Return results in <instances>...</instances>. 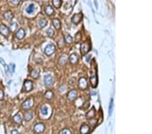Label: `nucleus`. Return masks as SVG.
Listing matches in <instances>:
<instances>
[{"instance_id":"a878e982","label":"nucleus","mask_w":152,"mask_h":134,"mask_svg":"<svg viewBox=\"0 0 152 134\" xmlns=\"http://www.w3.org/2000/svg\"><path fill=\"white\" fill-rule=\"evenodd\" d=\"M18 28V24L16 22H11L10 24V29L12 31H15Z\"/></svg>"},{"instance_id":"423d86ee","label":"nucleus","mask_w":152,"mask_h":134,"mask_svg":"<svg viewBox=\"0 0 152 134\" xmlns=\"http://www.w3.org/2000/svg\"><path fill=\"white\" fill-rule=\"evenodd\" d=\"M79 87L81 89H85L87 88V79L82 77L79 79Z\"/></svg>"},{"instance_id":"f704fd0d","label":"nucleus","mask_w":152,"mask_h":134,"mask_svg":"<svg viewBox=\"0 0 152 134\" xmlns=\"http://www.w3.org/2000/svg\"><path fill=\"white\" fill-rule=\"evenodd\" d=\"M4 98V93L2 89H0V100H2Z\"/></svg>"},{"instance_id":"412c9836","label":"nucleus","mask_w":152,"mask_h":134,"mask_svg":"<svg viewBox=\"0 0 152 134\" xmlns=\"http://www.w3.org/2000/svg\"><path fill=\"white\" fill-rule=\"evenodd\" d=\"M13 119H14V121L16 123H17V124H20L22 123V118L21 117V115L20 114H16L14 118H13Z\"/></svg>"},{"instance_id":"dca6fc26","label":"nucleus","mask_w":152,"mask_h":134,"mask_svg":"<svg viewBox=\"0 0 152 134\" xmlns=\"http://www.w3.org/2000/svg\"><path fill=\"white\" fill-rule=\"evenodd\" d=\"M32 117H33V113H32V111H27L24 114V119L26 121H29L32 119Z\"/></svg>"},{"instance_id":"e433bc0d","label":"nucleus","mask_w":152,"mask_h":134,"mask_svg":"<svg viewBox=\"0 0 152 134\" xmlns=\"http://www.w3.org/2000/svg\"><path fill=\"white\" fill-rule=\"evenodd\" d=\"M11 134H19V133L18 132L17 130L14 129V130H12V132H11Z\"/></svg>"},{"instance_id":"39448f33","label":"nucleus","mask_w":152,"mask_h":134,"mask_svg":"<svg viewBox=\"0 0 152 134\" xmlns=\"http://www.w3.org/2000/svg\"><path fill=\"white\" fill-rule=\"evenodd\" d=\"M34 104V101L32 99H27L22 104V107L24 109H29L32 107Z\"/></svg>"},{"instance_id":"7c9ffc66","label":"nucleus","mask_w":152,"mask_h":134,"mask_svg":"<svg viewBox=\"0 0 152 134\" xmlns=\"http://www.w3.org/2000/svg\"><path fill=\"white\" fill-rule=\"evenodd\" d=\"M47 34L50 37H52L53 36V35H54V31H53V30L51 29H49L47 31Z\"/></svg>"},{"instance_id":"72a5a7b5","label":"nucleus","mask_w":152,"mask_h":134,"mask_svg":"<svg viewBox=\"0 0 152 134\" xmlns=\"http://www.w3.org/2000/svg\"><path fill=\"white\" fill-rule=\"evenodd\" d=\"M14 68H15V64H13V63H11L10 64V67H9V69H10V71L12 72V73H14Z\"/></svg>"},{"instance_id":"f3484780","label":"nucleus","mask_w":152,"mask_h":134,"mask_svg":"<svg viewBox=\"0 0 152 134\" xmlns=\"http://www.w3.org/2000/svg\"><path fill=\"white\" fill-rule=\"evenodd\" d=\"M3 16H4V18L7 20V21H11L13 17H14V15L12 14V12H10V11H8V12H6L4 13V14H3Z\"/></svg>"},{"instance_id":"f03ea898","label":"nucleus","mask_w":152,"mask_h":134,"mask_svg":"<svg viewBox=\"0 0 152 134\" xmlns=\"http://www.w3.org/2000/svg\"><path fill=\"white\" fill-rule=\"evenodd\" d=\"M90 50V44L88 41H85L83 42L81 46V52L82 56L85 55L86 54L89 52Z\"/></svg>"},{"instance_id":"b1692460","label":"nucleus","mask_w":152,"mask_h":134,"mask_svg":"<svg viewBox=\"0 0 152 134\" xmlns=\"http://www.w3.org/2000/svg\"><path fill=\"white\" fill-rule=\"evenodd\" d=\"M53 4L55 8H59L61 5V0H53Z\"/></svg>"},{"instance_id":"c85d7f7f","label":"nucleus","mask_w":152,"mask_h":134,"mask_svg":"<svg viewBox=\"0 0 152 134\" xmlns=\"http://www.w3.org/2000/svg\"><path fill=\"white\" fill-rule=\"evenodd\" d=\"M65 40H66V41L67 42L68 44H71L73 41V38H72V37L71 35H68L65 37Z\"/></svg>"},{"instance_id":"c756f323","label":"nucleus","mask_w":152,"mask_h":134,"mask_svg":"<svg viewBox=\"0 0 152 134\" xmlns=\"http://www.w3.org/2000/svg\"><path fill=\"white\" fill-rule=\"evenodd\" d=\"M60 134H72V132L70 131V129H63V130H61L60 131Z\"/></svg>"},{"instance_id":"a211bd4d","label":"nucleus","mask_w":152,"mask_h":134,"mask_svg":"<svg viewBox=\"0 0 152 134\" xmlns=\"http://www.w3.org/2000/svg\"><path fill=\"white\" fill-rule=\"evenodd\" d=\"M53 25L54 26V27L56 28V29H60V27H61V23H60V21H59L58 19L57 18H55L53 19L52 21Z\"/></svg>"},{"instance_id":"2f4dec72","label":"nucleus","mask_w":152,"mask_h":134,"mask_svg":"<svg viewBox=\"0 0 152 134\" xmlns=\"http://www.w3.org/2000/svg\"><path fill=\"white\" fill-rule=\"evenodd\" d=\"M112 111H113V99H111V102H110V107H109V114H110V116L112 113Z\"/></svg>"},{"instance_id":"4468645a","label":"nucleus","mask_w":152,"mask_h":134,"mask_svg":"<svg viewBox=\"0 0 152 134\" xmlns=\"http://www.w3.org/2000/svg\"><path fill=\"white\" fill-rule=\"evenodd\" d=\"M25 36V32H24V30L22 29H20L16 33V37L18 39H23Z\"/></svg>"},{"instance_id":"4be33fe9","label":"nucleus","mask_w":152,"mask_h":134,"mask_svg":"<svg viewBox=\"0 0 152 134\" xmlns=\"http://www.w3.org/2000/svg\"><path fill=\"white\" fill-rule=\"evenodd\" d=\"M45 13L47 14V15H49V16H51V15H52L53 13H54V10H53V9L51 6H47L45 9Z\"/></svg>"},{"instance_id":"0eeeda50","label":"nucleus","mask_w":152,"mask_h":134,"mask_svg":"<svg viewBox=\"0 0 152 134\" xmlns=\"http://www.w3.org/2000/svg\"><path fill=\"white\" fill-rule=\"evenodd\" d=\"M24 87L25 89V91L27 92H29L32 90L33 88V85H32V82L30 80H26L24 83Z\"/></svg>"},{"instance_id":"5701e85b","label":"nucleus","mask_w":152,"mask_h":134,"mask_svg":"<svg viewBox=\"0 0 152 134\" xmlns=\"http://www.w3.org/2000/svg\"><path fill=\"white\" fill-rule=\"evenodd\" d=\"M26 12L28 14H32L35 11V5L34 4H30L29 6L26 8Z\"/></svg>"},{"instance_id":"ddd939ff","label":"nucleus","mask_w":152,"mask_h":134,"mask_svg":"<svg viewBox=\"0 0 152 134\" xmlns=\"http://www.w3.org/2000/svg\"><path fill=\"white\" fill-rule=\"evenodd\" d=\"M89 127L87 125H82L80 129V134H87L89 131Z\"/></svg>"},{"instance_id":"1a4fd4ad","label":"nucleus","mask_w":152,"mask_h":134,"mask_svg":"<svg viewBox=\"0 0 152 134\" xmlns=\"http://www.w3.org/2000/svg\"><path fill=\"white\" fill-rule=\"evenodd\" d=\"M82 14L81 13H79V14H74L72 18V22H74V24H79L81 20H82Z\"/></svg>"},{"instance_id":"393cba45","label":"nucleus","mask_w":152,"mask_h":134,"mask_svg":"<svg viewBox=\"0 0 152 134\" xmlns=\"http://www.w3.org/2000/svg\"><path fill=\"white\" fill-rule=\"evenodd\" d=\"M47 21L45 19H41L40 21H39V25L41 28L45 27V26L47 25Z\"/></svg>"},{"instance_id":"cd10ccee","label":"nucleus","mask_w":152,"mask_h":134,"mask_svg":"<svg viewBox=\"0 0 152 134\" xmlns=\"http://www.w3.org/2000/svg\"><path fill=\"white\" fill-rule=\"evenodd\" d=\"M53 96V93L51 91H47V92L45 93V97L48 100L52 99Z\"/></svg>"},{"instance_id":"6e6552de","label":"nucleus","mask_w":152,"mask_h":134,"mask_svg":"<svg viewBox=\"0 0 152 134\" xmlns=\"http://www.w3.org/2000/svg\"><path fill=\"white\" fill-rule=\"evenodd\" d=\"M0 33L5 37H8L10 33V30L6 25L1 24L0 25Z\"/></svg>"},{"instance_id":"7ed1b4c3","label":"nucleus","mask_w":152,"mask_h":134,"mask_svg":"<svg viewBox=\"0 0 152 134\" xmlns=\"http://www.w3.org/2000/svg\"><path fill=\"white\" fill-rule=\"evenodd\" d=\"M55 51H56L55 46L53 44H49V45H47V46L45 47L44 52H45L46 55L51 56L55 52Z\"/></svg>"},{"instance_id":"aec40b11","label":"nucleus","mask_w":152,"mask_h":134,"mask_svg":"<svg viewBox=\"0 0 152 134\" xmlns=\"http://www.w3.org/2000/svg\"><path fill=\"white\" fill-rule=\"evenodd\" d=\"M39 74H40V70L39 69H34L30 73V76L34 79H37L39 76Z\"/></svg>"},{"instance_id":"473e14b6","label":"nucleus","mask_w":152,"mask_h":134,"mask_svg":"<svg viewBox=\"0 0 152 134\" xmlns=\"http://www.w3.org/2000/svg\"><path fill=\"white\" fill-rule=\"evenodd\" d=\"M81 35L80 34V33H78L76 35V36H75V42L78 43L81 40Z\"/></svg>"},{"instance_id":"9b49d317","label":"nucleus","mask_w":152,"mask_h":134,"mask_svg":"<svg viewBox=\"0 0 152 134\" xmlns=\"http://www.w3.org/2000/svg\"><path fill=\"white\" fill-rule=\"evenodd\" d=\"M68 62V56L66 54H64L60 56V58H59L58 62L60 65H65Z\"/></svg>"},{"instance_id":"c9c22d12","label":"nucleus","mask_w":152,"mask_h":134,"mask_svg":"<svg viewBox=\"0 0 152 134\" xmlns=\"http://www.w3.org/2000/svg\"><path fill=\"white\" fill-rule=\"evenodd\" d=\"M20 0H10V1L14 5H18V3H20Z\"/></svg>"},{"instance_id":"6ab92c4d","label":"nucleus","mask_w":152,"mask_h":134,"mask_svg":"<svg viewBox=\"0 0 152 134\" xmlns=\"http://www.w3.org/2000/svg\"><path fill=\"white\" fill-rule=\"evenodd\" d=\"M95 109L94 108H92L91 111H89L88 112L87 114H86V117L88 119H92L95 117Z\"/></svg>"},{"instance_id":"f257e3e1","label":"nucleus","mask_w":152,"mask_h":134,"mask_svg":"<svg viewBox=\"0 0 152 134\" xmlns=\"http://www.w3.org/2000/svg\"><path fill=\"white\" fill-rule=\"evenodd\" d=\"M91 79H90V81H91V86L93 88H96L97 85V74H96V68L94 69V72L93 68L91 71Z\"/></svg>"},{"instance_id":"2eb2a0df","label":"nucleus","mask_w":152,"mask_h":134,"mask_svg":"<svg viewBox=\"0 0 152 134\" xmlns=\"http://www.w3.org/2000/svg\"><path fill=\"white\" fill-rule=\"evenodd\" d=\"M79 61V56L76 54H72L70 56V62L72 64H76Z\"/></svg>"},{"instance_id":"9d476101","label":"nucleus","mask_w":152,"mask_h":134,"mask_svg":"<svg viewBox=\"0 0 152 134\" xmlns=\"http://www.w3.org/2000/svg\"><path fill=\"white\" fill-rule=\"evenodd\" d=\"M44 83L46 86L47 87H50V86H51L53 83V81L52 77L50 75H46L44 78Z\"/></svg>"},{"instance_id":"f8f14e48","label":"nucleus","mask_w":152,"mask_h":134,"mask_svg":"<svg viewBox=\"0 0 152 134\" xmlns=\"http://www.w3.org/2000/svg\"><path fill=\"white\" fill-rule=\"evenodd\" d=\"M77 97V91L76 90H71L68 93V98L70 100H74Z\"/></svg>"},{"instance_id":"20e7f679","label":"nucleus","mask_w":152,"mask_h":134,"mask_svg":"<svg viewBox=\"0 0 152 134\" xmlns=\"http://www.w3.org/2000/svg\"><path fill=\"white\" fill-rule=\"evenodd\" d=\"M45 125L43 123H37L36 124L34 127V131H35V133L37 134H41L43 133L45 130Z\"/></svg>"},{"instance_id":"bb28decb","label":"nucleus","mask_w":152,"mask_h":134,"mask_svg":"<svg viewBox=\"0 0 152 134\" xmlns=\"http://www.w3.org/2000/svg\"><path fill=\"white\" fill-rule=\"evenodd\" d=\"M41 112L43 115H47V114H48V108L46 106H43L41 107Z\"/></svg>"}]
</instances>
